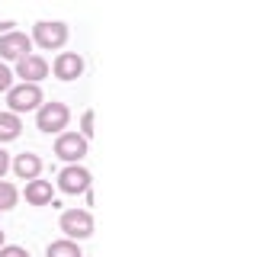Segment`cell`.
<instances>
[{"mask_svg": "<svg viewBox=\"0 0 257 257\" xmlns=\"http://www.w3.org/2000/svg\"><path fill=\"white\" fill-rule=\"evenodd\" d=\"M55 155L61 161H68V164H80L87 155V139L80 132H61L55 139Z\"/></svg>", "mask_w": 257, "mask_h": 257, "instance_id": "5b68a950", "label": "cell"}, {"mask_svg": "<svg viewBox=\"0 0 257 257\" xmlns=\"http://www.w3.org/2000/svg\"><path fill=\"white\" fill-rule=\"evenodd\" d=\"M61 231L68 241H84L93 235V215L87 212V209H68V212H61Z\"/></svg>", "mask_w": 257, "mask_h": 257, "instance_id": "3957f363", "label": "cell"}, {"mask_svg": "<svg viewBox=\"0 0 257 257\" xmlns=\"http://www.w3.org/2000/svg\"><path fill=\"white\" fill-rule=\"evenodd\" d=\"M20 128H23L20 116H13V112H0V145L20 139Z\"/></svg>", "mask_w": 257, "mask_h": 257, "instance_id": "7c38bea8", "label": "cell"}, {"mask_svg": "<svg viewBox=\"0 0 257 257\" xmlns=\"http://www.w3.org/2000/svg\"><path fill=\"white\" fill-rule=\"evenodd\" d=\"M10 87H13V71L7 68L4 61H0V93H7Z\"/></svg>", "mask_w": 257, "mask_h": 257, "instance_id": "9a60e30c", "label": "cell"}, {"mask_svg": "<svg viewBox=\"0 0 257 257\" xmlns=\"http://www.w3.org/2000/svg\"><path fill=\"white\" fill-rule=\"evenodd\" d=\"M7 32H13V23H10V20L0 23V36H7Z\"/></svg>", "mask_w": 257, "mask_h": 257, "instance_id": "d6986e66", "label": "cell"}, {"mask_svg": "<svg viewBox=\"0 0 257 257\" xmlns=\"http://www.w3.org/2000/svg\"><path fill=\"white\" fill-rule=\"evenodd\" d=\"M58 190L68 193V196L87 193V190H90V171H87L84 164H68V167L58 174Z\"/></svg>", "mask_w": 257, "mask_h": 257, "instance_id": "8992f818", "label": "cell"}, {"mask_svg": "<svg viewBox=\"0 0 257 257\" xmlns=\"http://www.w3.org/2000/svg\"><path fill=\"white\" fill-rule=\"evenodd\" d=\"M0 247H4V231H0Z\"/></svg>", "mask_w": 257, "mask_h": 257, "instance_id": "ffe728a7", "label": "cell"}, {"mask_svg": "<svg viewBox=\"0 0 257 257\" xmlns=\"http://www.w3.org/2000/svg\"><path fill=\"white\" fill-rule=\"evenodd\" d=\"M71 122V109L64 106V103L52 100V103H42V106L36 109V125L39 132H48V135H61L64 128Z\"/></svg>", "mask_w": 257, "mask_h": 257, "instance_id": "7a4b0ae2", "label": "cell"}, {"mask_svg": "<svg viewBox=\"0 0 257 257\" xmlns=\"http://www.w3.org/2000/svg\"><path fill=\"white\" fill-rule=\"evenodd\" d=\"M45 257H84V254H80V244H77V241L61 238V241H52V244H48Z\"/></svg>", "mask_w": 257, "mask_h": 257, "instance_id": "4fadbf2b", "label": "cell"}, {"mask_svg": "<svg viewBox=\"0 0 257 257\" xmlns=\"http://www.w3.org/2000/svg\"><path fill=\"white\" fill-rule=\"evenodd\" d=\"M0 257H29L26 247H16V244H4L0 247Z\"/></svg>", "mask_w": 257, "mask_h": 257, "instance_id": "e0dca14e", "label": "cell"}, {"mask_svg": "<svg viewBox=\"0 0 257 257\" xmlns=\"http://www.w3.org/2000/svg\"><path fill=\"white\" fill-rule=\"evenodd\" d=\"M52 71H55L58 80H77L80 74H84V58H80L77 52H61L58 58H55Z\"/></svg>", "mask_w": 257, "mask_h": 257, "instance_id": "9c48e42d", "label": "cell"}, {"mask_svg": "<svg viewBox=\"0 0 257 257\" xmlns=\"http://www.w3.org/2000/svg\"><path fill=\"white\" fill-rule=\"evenodd\" d=\"M16 199H20V190L13 187V183L0 180V212H7V209L16 206Z\"/></svg>", "mask_w": 257, "mask_h": 257, "instance_id": "5bb4252c", "label": "cell"}, {"mask_svg": "<svg viewBox=\"0 0 257 257\" xmlns=\"http://www.w3.org/2000/svg\"><path fill=\"white\" fill-rule=\"evenodd\" d=\"M80 135H84V139L93 135V112H84V116H80Z\"/></svg>", "mask_w": 257, "mask_h": 257, "instance_id": "2e32d148", "label": "cell"}, {"mask_svg": "<svg viewBox=\"0 0 257 257\" xmlns=\"http://www.w3.org/2000/svg\"><path fill=\"white\" fill-rule=\"evenodd\" d=\"M26 203L29 206H52L55 203V193L48 180H29L26 183Z\"/></svg>", "mask_w": 257, "mask_h": 257, "instance_id": "8fae6325", "label": "cell"}, {"mask_svg": "<svg viewBox=\"0 0 257 257\" xmlns=\"http://www.w3.org/2000/svg\"><path fill=\"white\" fill-rule=\"evenodd\" d=\"M45 103L42 96V87L39 84H13L7 90V106H10L13 116H23V112H32Z\"/></svg>", "mask_w": 257, "mask_h": 257, "instance_id": "6da1fadb", "label": "cell"}, {"mask_svg": "<svg viewBox=\"0 0 257 257\" xmlns=\"http://www.w3.org/2000/svg\"><path fill=\"white\" fill-rule=\"evenodd\" d=\"M10 167L20 180H39V174H42V158L32 155V151H23V155H16V161Z\"/></svg>", "mask_w": 257, "mask_h": 257, "instance_id": "30bf717a", "label": "cell"}, {"mask_svg": "<svg viewBox=\"0 0 257 257\" xmlns=\"http://www.w3.org/2000/svg\"><path fill=\"white\" fill-rule=\"evenodd\" d=\"M7 167H10V155H7L4 148H0V180H4V174H7Z\"/></svg>", "mask_w": 257, "mask_h": 257, "instance_id": "ac0fdd59", "label": "cell"}, {"mask_svg": "<svg viewBox=\"0 0 257 257\" xmlns=\"http://www.w3.org/2000/svg\"><path fill=\"white\" fill-rule=\"evenodd\" d=\"M32 42H36L39 48H61L64 42H68V26L58 20H39L36 26H32Z\"/></svg>", "mask_w": 257, "mask_h": 257, "instance_id": "277c9868", "label": "cell"}, {"mask_svg": "<svg viewBox=\"0 0 257 257\" xmlns=\"http://www.w3.org/2000/svg\"><path fill=\"white\" fill-rule=\"evenodd\" d=\"M26 55H32V39L26 36V32H7V36H0V58L4 61H20L26 58Z\"/></svg>", "mask_w": 257, "mask_h": 257, "instance_id": "52a82bcc", "label": "cell"}, {"mask_svg": "<svg viewBox=\"0 0 257 257\" xmlns=\"http://www.w3.org/2000/svg\"><path fill=\"white\" fill-rule=\"evenodd\" d=\"M13 77H23V84H39L42 77H48V61L42 55H26V58L16 61V74Z\"/></svg>", "mask_w": 257, "mask_h": 257, "instance_id": "ba28073f", "label": "cell"}]
</instances>
